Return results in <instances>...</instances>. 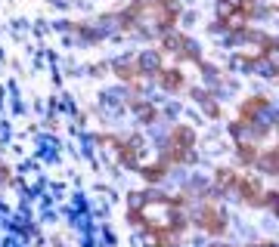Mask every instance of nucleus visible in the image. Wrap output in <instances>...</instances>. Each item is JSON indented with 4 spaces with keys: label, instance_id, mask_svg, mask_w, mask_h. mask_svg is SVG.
<instances>
[{
    "label": "nucleus",
    "instance_id": "f257e3e1",
    "mask_svg": "<svg viewBox=\"0 0 279 247\" xmlns=\"http://www.w3.org/2000/svg\"><path fill=\"white\" fill-rule=\"evenodd\" d=\"M140 65H143V71H158V56L155 53H146L140 59Z\"/></svg>",
    "mask_w": 279,
    "mask_h": 247
}]
</instances>
